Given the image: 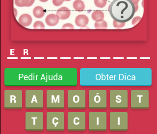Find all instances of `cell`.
I'll return each mask as SVG.
<instances>
[{"mask_svg":"<svg viewBox=\"0 0 157 134\" xmlns=\"http://www.w3.org/2000/svg\"><path fill=\"white\" fill-rule=\"evenodd\" d=\"M34 2H35V0H29V4L28 6V7L32 6V5L34 4Z\"/></svg>","mask_w":157,"mask_h":134,"instance_id":"31","label":"cell"},{"mask_svg":"<svg viewBox=\"0 0 157 134\" xmlns=\"http://www.w3.org/2000/svg\"><path fill=\"white\" fill-rule=\"evenodd\" d=\"M25 107L39 110L44 108V91L41 90H27L25 92Z\"/></svg>","mask_w":157,"mask_h":134,"instance_id":"6","label":"cell"},{"mask_svg":"<svg viewBox=\"0 0 157 134\" xmlns=\"http://www.w3.org/2000/svg\"><path fill=\"white\" fill-rule=\"evenodd\" d=\"M135 12H136V11H137V10H138V9H139V6H138V4H137V5H135Z\"/></svg>","mask_w":157,"mask_h":134,"instance_id":"33","label":"cell"},{"mask_svg":"<svg viewBox=\"0 0 157 134\" xmlns=\"http://www.w3.org/2000/svg\"><path fill=\"white\" fill-rule=\"evenodd\" d=\"M65 129V114L63 112L46 113V130L48 131H63Z\"/></svg>","mask_w":157,"mask_h":134,"instance_id":"9","label":"cell"},{"mask_svg":"<svg viewBox=\"0 0 157 134\" xmlns=\"http://www.w3.org/2000/svg\"><path fill=\"white\" fill-rule=\"evenodd\" d=\"M88 129L90 131H105L107 130V113L105 112H90L89 113Z\"/></svg>","mask_w":157,"mask_h":134,"instance_id":"10","label":"cell"},{"mask_svg":"<svg viewBox=\"0 0 157 134\" xmlns=\"http://www.w3.org/2000/svg\"><path fill=\"white\" fill-rule=\"evenodd\" d=\"M131 95L132 109H147L149 107V92L147 90H133Z\"/></svg>","mask_w":157,"mask_h":134,"instance_id":"12","label":"cell"},{"mask_svg":"<svg viewBox=\"0 0 157 134\" xmlns=\"http://www.w3.org/2000/svg\"><path fill=\"white\" fill-rule=\"evenodd\" d=\"M67 107L71 110L86 108V91L84 90H69L67 91Z\"/></svg>","mask_w":157,"mask_h":134,"instance_id":"7","label":"cell"},{"mask_svg":"<svg viewBox=\"0 0 157 134\" xmlns=\"http://www.w3.org/2000/svg\"><path fill=\"white\" fill-rule=\"evenodd\" d=\"M109 130L111 131L128 130V113L112 112L109 114Z\"/></svg>","mask_w":157,"mask_h":134,"instance_id":"15","label":"cell"},{"mask_svg":"<svg viewBox=\"0 0 157 134\" xmlns=\"http://www.w3.org/2000/svg\"><path fill=\"white\" fill-rule=\"evenodd\" d=\"M83 87L150 86L152 69L145 68H84L80 69Z\"/></svg>","mask_w":157,"mask_h":134,"instance_id":"2","label":"cell"},{"mask_svg":"<svg viewBox=\"0 0 157 134\" xmlns=\"http://www.w3.org/2000/svg\"><path fill=\"white\" fill-rule=\"evenodd\" d=\"M59 18L57 15L51 14L46 17L45 22L47 25L51 27L56 26L59 23Z\"/></svg>","mask_w":157,"mask_h":134,"instance_id":"17","label":"cell"},{"mask_svg":"<svg viewBox=\"0 0 157 134\" xmlns=\"http://www.w3.org/2000/svg\"><path fill=\"white\" fill-rule=\"evenodd\" d=\"M71 12L67 7H62L56 11V15L60 20H66L70 17Z\"/></svg>","mask_w":157,"mask_h":134,"instance_id":"16","label":"cell"},{"mask_svg":"<svg viewBox=\"0 0 157 134\" xmlns=\"http://www.w3.org/2000/svg\"><path fill=\"white\" fill-rule=\"evenodd\" d=\"M14 9V12H15V16H17V10L16 9Z\"/></svg>","mask_w":157,"mask_h":134,"instance_id":"34","label":"cell"},{"mask_svg":"<svg viewBox=\"0 0 157 134\" xmlns=\"http://www.w3.org/2000/svg\"><path fill=\"white\" fill-rule=\"evenodd\" d=\"M89 19L87 16L85 15H79L75 19V24L79 27H85L88 24Z\"/></svg>","mask_w":157,"mask_h":134,"instance_id":"18","label":"cell"},{"mask_svg":"<svg viewBox=\"0 0 157 134\" xmlns=\"http://www.w3.org/2000/svg\"><path fill=\"white\" fill-rule=\"evenodd\" d=\"M29 0H15V4L18 7L28 6Z\"/></svg>","mask_w":157,"mask_h":134,"instance_id":"24","label":"cell"},{"mask_svg":"<svg viewBox=\"0 0 157 134\" xmlns=\"http://www.w3.org/2000/svg\"><path fill=\"white\" fill-rule=\"evenodd\" d=\"M39 1L42 2H46L48 1V0H39Z\"/></svg>","mask_w":157,"mask_h":134,"instance_id":"35","label":"cell"},{"mask_svg":"<svg viewBox=\"0 0 157 134\" xmlns=\"http://www.w3.org/2000/svg\"><path fill=\"white\" fill-rule=\"evenodd\" d=\"M107 107V91L105 90H91L88 91V108L102 110Z\"/></svg>","mask_w":157,"mask_h":134,"instance_id":"4","label":"cell"},{"mask_svg":"<svg viewBox=\"0 0 157 134\" xmlns=\"http://www.w3.org/2000/svg\"><path fill=\"white\" fill-rule=\"evenodd\" d=\"M95 5L97 7L99 8H103L106 6L107 4V0H94Z\"/></svg>","mask_w":157,"mask_h":134,"instance_id":"25","label":"cell"},{"mask_svg":"<svg viewBox=\"0 0 157 134\" xmlns=\"http://www.w3.org/2000/svg\"><path fill=\"white\" fill-rule=\"evenodd\" d=\"M26 130L42 131L44 129V113L42 112H28L25 115Z\"/></svg>","mask_w":157,"mask_h":134,"instance_id":"14","label":"cell"},{"mask_svg":"<svg viewBox=\"0 0 157 134\" xmlns=\"http://www.w3.org/2000/svg\"><path fill=\"white\" fill-rule=\"evenodd\" d=\"M134 5L130 0H114L109 7V13L115 21L128 22L135 14Z\"/></svg>","mask_w":157,"mask_h":134,"instance_id":"3","label":"cell"},{"mask_svg":"<svg viewBox=\"0 0 157 134\" xmlns=\"http://www.w3.org/2000/svg\"><path fill=\"white\" fill-rule=\"evenodd\" d=\"M70 1H71V0H64V1H66V2Z\"/></svg>","mask_w":157,"mask_h":134,"instance_id":"36","label":"cell"},{"mask_svg":"<svg viewBox=\"0 0 157 134\" xmlns=\"http://www.w3.org/2000/svg\"><path fill=\"white\" fill-rule=\"evenodd\" d=\"M109 108L112 110L128 108V91L126 90H112L109 91Z\"/></svg>","mask_w":157,"mask_h":134,"instance_id":"8","label":"cell"},{"mask_svg":"<svg viewBox=\"0 0 157 134\" xmlns=\"http://www.w3.org/2000/svg\"><path fill=\"white\" fill-rule=\"evenodd\" d=\"M141 18L140 16H136V17H134L133 19L132 20V24L133 26H135L136 24L139 23V22L141 20Z\"/></svg>","mask_w":157,"mask_h":134,"instance_id":"28","label":"cell"},{"mask_svg":"<svg viewBox=\"0 0 157 134\" xmlns=\"http://www.w3.org/2000/svg\"><path fill=\"white\" fill-rule=\"evenodd\" d=\"M4 107L6 109H21L23 107L22 91L21 90H5Z\"/></svg>","mask_w":157,"mask_h":134,"instance_id":"11","label":"cell"},{"mask_svg":"<svg viewBox=\"0 0 157 134\" xmlns=\"http://www.w3.org/2000/svg\"><path fill=\"white\" fill-rule=\"evenodd\" d=\"M33 27L34 29H44L45 25L42 22L38 21L34 23Z\"/></svg>","mask_w":157,"mask_h":134,"instance_id":"26","label":"cell"},{"mask_svg":"<svg viewBox=\"0 0 157 134\" xmlns=\"http://www.w3.org/2000/svg\"><path fill=\"white\" fill-rule=\"evenodd\" d=\"M4 84L11 87H69L78 84L75 68H7Z\"/></svg>","mask_w":157,"mask_h":134,"instance_id":"1","label":"cell"},{"mask_svg":"<svg viewBox=\"0 0 157 134\" xmlns=\"http://www.w3.org/2000/svg\"><path fill=\"white\" fill-rule=\"evenodd\" d=\"M133 3L134 5H137L139 3L140 0H130Z\"/></svg>","mask_w":157,"mask_h":134,"instance_id":"32","label":"cell"},{"mask_svg":"<svg viewBox=\"0 0 157 134\" xmlns=\"http://www.w3.org/2000/svg\"><path fill=\"white\" fill-rule=\"evenodd\" d=\"M74 27L72 24L70 23H66L62 27V29H74Z\"/></svg>","mask_w":157,"mask_h":134,"instance_id":"30","label":"cell"},{"mask_svg":"<svg viewBox=\"0 0 157 134\" xmlns=\"http://www.w3.org/2000/svg\"><path fill=\"white\" fill-rule=\"evenodd\" d=\"M69 131H85L86 129V114L84 112H70L67 114Z\"/></svg>","mask_w":157,"mask_h":134,"instance_id":"13","label":"cell"},{"mask_svg":"<svg viewBox=\"0 0 157 134\" xmlns=\"http://www.w3.org/2000/svg\"><path fill=\"white\" fill-rule=\"evenodd\" d=\"M92 19L96 22H101L103 21L104 18V14L101 10H96L92 13L91 15Z\"/></svg>","mask_w":157,"mask_h":134,"instance_id":"20","label":"cell"},{"mask_svg":"<svg viewBox=\"0 0 157 134\" xmlns=\"http://www.w3.org/2000/svg\"><path fill=\"white\" fill-rule=\"evenodd\" d=\"M125 23L119 22L113 20V26L115 28H121L125 26Z\"/></svg>","mask_w":157,"mask_h":134,"instance_id":"27","label":"cell"},{"mask_svg":"<svg viewBox=\"0 0 157 134\" xmlns=\"http://www.w3.org/2000/svg\"><path fill=\"white\" fill-rule=\"evenodd\" d=\"M64 0H53V4L54 6H59L63 4Z\"/></svg>","mask_w":157,"mask_h":134,"instance_id":"29","label":"cell"},{"mask_svg":"<svg viewBox=\"0 0 157 134\" xmlns=\"http://www.w3.org/2000/svg\"><path fill=\"white\" fill-rule=\"evenodd\" d=\"M65 107V92L63 90L46 91V108L51 110H61Z\"/></svg>","mask_w":157,"mask_h":134,"instance_id":"5","label":"cell"},{"mask_svg":"<svg viewBox=\"0 0 157 134\" xmlns=\"http://www.w3.org/2000/svg\"><path fill=\"white\" fill-rule=\"evenodd\" d=\"M74 9L75 10L78 12L83 11L85 9V5L83 1L81 0H76L74 2L73 4Z\"/></svg>","mask_w":157,"mask_h":134,"instance_id":"22","label":"cell"},{"mask_svg":"<svg viewBox=\"0 0 157 134\" xmlns=\"http://www.w3.org/2000/svg\"><path fill=\"white\" fill-rule=\"evenodd\" d=\"M18 21L21 25L26 27L29 26L32 24L33 20H32V17L29 14H24L19 17Z\"/></svg>","mask_w":157,"mask_h":134,"instance_id":"19","label":"cell"},{"mask_svg":"<svg viewBox=\"0 0 157 134\" xmlns=\"http://www.w3.org/2000/svg\"><path fill=\"white\" fill-rule=\"evenodd\" d=\"M95 28L96 29H105L108 27L107 22L103 20L101 22H96L94 24Z\"/></svg>","mask_w":157,"mask_h":134,"instance_id":"23","label":"cell"},{"mask_svg":"<svg viewBox=\"0 0 157 134\" xmlns=\"http://www.w3.org/2000/svg\"><path fill=\"white\" fill-rule=\"evenodd\" d=\"M45 13V10L41 6H37L33 10V14L37 18H41Z\"/></svg>","mask_w":157,"mask_h":134,"instance_id":"21","label":"cell"}]
</instances>
